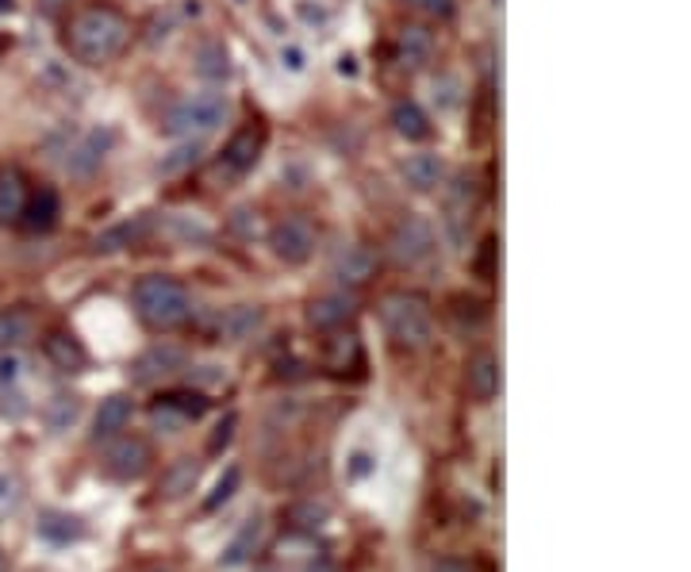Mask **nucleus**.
<instances>
[{
  "instance_id": "4be33fe9",
  "label": "nucleus",
  "mask_w": 691,
  "mask_h": 572,
  "mask_svg": "<svg viewBox=\"0 0 691 572\" xmlns=\"http://www.w3.org/2000/svg\"><path fill=\"white\" fill-rule=\"evenodd\" d=\"M323 361H327V369H331L334 377L361 373V369H365V353H361L358 335H339V338H331V342H327Z\"/></svg>"
},
{
  "instance_id": "393cba45",
  "label": "nucleus",
  "mask_w": 691,
  "mask_h": 572,
  "mask_svg": "<svg viewBox=\"0 0 691 572\" xmlns=\"http://www.w3.org/2000/svg\"><path fill=\"white\" fill-rule=\"evenodd\" d=\"M35 335V316L28 308H4L0 311V353L20 350Z\"/></svg>"
},
{
  "instance_id": "ea45409f",
  "label": "nucleus",
  "mask_w": 691,
  "mask_h": 572,
  "mask_svg": "<svg viewBox=\"0 0 691 572\" xmlns=\"http://www.w3.org/2000/svg\"><path fill=\"white\" fill-rule=\"evenodd\" d=\"M0 572H8V553L0 550Z\"/></svg>"
},
{
  "instance_id": "bb28decb",
  "label": "nucleus",
  "mask_w": 691,
  "mask_h": 572,
  "mask_svg": "<svg viewBox=\"0 0 691 572\" xmlns=\"http://www.w3.org/2000/svg\"><path fill=\"white\" fill-rule=\"evenodd\" d=\"M258 327H262V308L238 304V308H231L227 316L220 319V338L223 342H243V338H251Z\"/></svg>"
},
{
  "instance_id": "f3484780",
  "label": "nucleus",
  "mask_w": 691,
  "mask_h": 572,
  "mask_svg": "<svg viewBox=\"0 0 691 572\" xmlns=\"http://www.w3.org/2000/svg\"><path fill=\"white\" fill-rule=\"evenodd\" d=\"M28 177L15 166H0V223L15 227L23 220V208H28Z\"/></svg>"
},
{
  "instance_id": "20e7f679",
  "label": "nucleus",
  "mask_w": 691,
  "mask_h": 572,
  "mask_svg": "<svg viewBox=\"0 0 691 572\" xmlns=\"http://www.w3.org/2000/svg\"><path fill=\"white\" fill-rule=\"evenodd\" d=\"M223 119H227V96L220 93H196V96H184V100H177L170 112H166L162 119V131L170 135V139H189V142H200L208 139L212 131H220Z\"/></svg>"
},
{
  "instance_id": "39448f33",
  "label": "nucleus",
  "mask_w": 691,
  "mask_h": 572,
  "mask_svg": "<svg viewBox=\"0 0 691 572\" xmlns=\"http://www.w3.org/2000/svg\"><path fill=\"white\" fill-rule=\"evenodd\" d=\"M150 465H155V446H150L147 438H139V434H119V438H111V446L104 449V477L119 480V485H135V480H142L150 473Z\"/></svg>"
},
{
  "instance_id": "f704fd0d",
  "label": "nucleus",
  "mask_w": 691,
  "mask_h": 572,
  "mask_svg": "<svg viewBox=\"0 0 691 572\" xmlns=\"http://www.w3.org/2000/svg\"><path fill=\"white\" fill-rule=\"evenodd\" d=\"M235 426H238V415H223V423L215 426V434L208 438V454H223V449L231 446V438H235Z\"/></svg>"
},
{
  "instance_id": "5701e85b",
  "label": "nucleus",
  "mask_w": 691,
  "mask_h": 572,
  "mask_svg": "<svg viewBox=\"0 0 691 572\" xmlns=\"http://www.w3.org/2000/svg\"><path fill=\"white\" fill-rule=\"evenodd\" d=\"M200 480V462L196 457H177L162 469V480H158V496L162 499H181L184 491H192Z\"/></svg>"
},
{
  "instance_id": "1a4fd4ad",
  "label": "nucleus",
  "mask_w": 691,
  "mask_h": 572,
  "mask_svg": "<svg viewBox=\"0 0 691 572\" xmlns=\"http://www.w3.org/2000/svg\"><path fill=\"white\" fill-rule=\"evenodd\" d=\"M184 366H189V353H184L181 346L155 342V346H147V350H142L139 358L131 361V377L139 384H150V381H162V377L181 373Z\"/></svg>"
},
{
  "instance_id": "ddd939ff",
  "label": "nucleus",
  "mask_w": 691,
  "mask_h": 572,
  "mask_svg": "<svg viewBox=\"0 0 691 572\" xmlns=\"http://www.w3.org/2000/svg\"><path fill=\"white\" fill-rule=\"evenodd\" d=\"M472 212H477V189H472L469 177H457L454 189L446 197V231L454 243H465V231L472 223Z\"/></svg>"
},
{
  "instance_id": "aec40b11",
  "label": "nucleus",
  "mask_w": 691,
  "mask_h": 572,
  "mask_svg": "<svg viewBox=\"0 0 691 572\" xmlns=\"http://www.w3.org/2000/svg\"><path fill=\"white\" fill-rule=\"evenodd\" d=\"M62 215V200L54 189H39L28 197V208H23V227L35 231V235H46V231H54V223H59Z\"/></svg>"
},
{
  "instance_id": "412c9836",
  "label": "nucleus",
  "mask_w": 691,
  "mask_h": 572,
  "mask_svg": "<svg viewBox=\"0 0 691 572\" xmlns=\"http://www.w3.org/2000/svg\"><path fill=\"white\" fill-rule=\"evenodd\" d=\"M35 530H39V538H46V542H54V545H70L85 538V522L70 511H43Z\"/></svg>"
},
{
  "instance_id": "7c9ffc66",
  "label": "nucleus",
  "mask_w": 691,
  "mask_h": 572,
  "mask_svg": "<svg viewBox=\"0 0 691 572\" xmlns=\"http://www.w3.org/2000/svg\"><path fill=\"white\" fill-rule=\"evenodd\" d=\"M196 155H200V142H189V139H184L170 158H162V162H158V173H162V177L181 173V169H189L192 162H196Z\"/></svg>"
},
{
  "instance_id": "2f4dec72",
  "label": "nucleus",
  "mask_w": 691,
  "mask_h": 572,
  "mask_svg": "<svg viewBox=\"0 0 691 572\" xmlns=\"http://www.w3.org/2000/svg\"><path fill=\"white\" fill-rule=\"evenodd\" d=\"M142 227H147V223H124V227H116V231H108V235H100L96 239V250H100V254H108V250H119V246H131L135 239L142 235Z\"/></svg>"
},
{
  "instance_id": "7ed1b4c3",
  "label": "nucleus",
  "mask_w": 691,
  "mask_h": 572,
  "mask_svg": "<svg viewBox=\"0 0 691 572\" xmlns=\"http://www.w3.org/2000/svg\"><path fill=\"white\" fill-rule=\"evenodd\" d=\"M376 311H381V327H384V335L392 338L396 350L423 353L434 342V311H430L427 296L396 288V293L381 296Z\"/></svg>"
},
{
  "instance_id": "c9c22d12",
  "label": "nucleus",
  "mask_w": 691,
  "mask_h": 572,
  "mask_svg": "<svg viewBox=\"0 0 691 572\" xmlns=\"http://www.w3.org/2000/svg\"><path fill=\"white\" fill-rule=\"evenodd\" d=\"M407 4H412L419 15H427V20H449L457 8L454 0H407Z\"/></svg>"
},
{
  "instance_id": "f257e3e1",
  "label": "nucleus",
  "mask_w": 691,
  "mask_h": 572,
  "mask_svg": "<svg viewBox=\"0 0 691 572\" xmlns=\"http://www.w3.org/2000/svg\"><path fill=\"white\" fill-rule=\"evenodd\" d=\"M131 43V20L111 4H85L66 23V51L82 66H108Z\"/></svg>"
},
{
  "instance_id": "cd10ccee",
  "label": "nucleus",
  "mask_w": 691,
  "mask_h": 572,
  "mask_svg": "<svg viewBox=\"0 0 691 572\" xmlns=\"http://www.w3.org/2000/svg\"><path fill=\"white\" fill-rule=\"evenodd\" d=\"M196 74L208 77V82H227V77H231V59H227V51H223V43H200Z\"/></svg>"
},
{
  "instance_id": "dca6fc26",
  "label": "nucleus",
  "mask_w": 691,
  "mask_h": 572,
  "mask_svg": "<svg viewBox=\"0 0 691 572\" xmlns=\"http://www.w3.org/2000/svg\"><path fill=\"white\" fill-rule=\"evenodd\" d=\"M43 353H46V361L59 369V373H85V369H88V350L82 346V338L66 335V330H54V335H46Z\"/></svg>"
},
{
  "instance_id": "4468645a",
  "label": "nucleus",
  "mask_w": 691,
  "mask_h": 572,
  "mask_svg": "<svg viewBox=\"0 0 691 572\" xmlns=\"http://www.w3.org/2000/svg\"><path fill=\"white\" fill-rule=\"evenodd\" d=\"M434 54V31L427 23H404L396 35V62L404 70H423Z\"/></svg>"
},
{
  "instance_id": "f03ea898",
  "label": "nucleus",
  "mask_w": 691,
  "mask_h": 572,
  "mask_svg": "<svg viewBox=\"0 0 691 572\" xmlns=\"http://www.w3.org/2000/svg\"><path fill=\"white\" fill-rule=\"evenodd\" d=\"M131 308L139 316V324L147 330H177L189 324L192 316V296L189 288L177 277H162V273H150V277H139L131 288Z\"/></svg>"
},
{
  "instance_id": "f8f14e48",
  "label": "nucleus",
  "mask_w": 691,
  "mask_h": 572,
  "mask_svg": "<svg viewBox=\"0 0 691 572\" xmlns=\"http://www.w3.org/2000/svg\"><path fill=\"white\" fill-rule=\"evenodd\" d=\"M131 419H135V400L131 396L116 392V396L100 400V407H96V415H93V442L119 438V434L131 426Z\"/></svg>"
},
{
  "instance_id": "c85d7f7f",
  "label": "nucleus",
  "mask_w": 691,
  "mask_h": 572,
  "mask_svg": "<svg viewBox=\"0 0 691 572\" xmlns=\"http://www.w3.org/2000/svg\"><path fill=\"white\" fill-rule=\"evenodd\" d=\"M238 485H243V469H238V465H231V469L223 473L220 480H215L212 496L204 499V515H212V511H220L223 504H231V496L238 491Z\"/></svg>"
},
{
  "instance_id": "4c0bfd02",
  "label": "nucleus",
  "mask_w": 691,
  "mask_h": 572,
  "mask_svg": "<svg viewBox=\"0 0 691 572\" xmlns=\"http://www.w3.org/2000/svg\"><path fill=\"white\" fill-rule=\"evenodd\" d=\"M35 4H39V8H43V12H46V15H59V12H62V8H66V4H70V0H35Z\"/></svg>"
},
{
  "instance_id": "6e6552de",
  "label": "nucleus",
  "mask_w": 691,
  "mask_h": 572,
  "mask_svg": "<svg viewBox=\"0 0 691 572\" xmlns=\"http://www.w3.org/2000/svg\"><path fill=\"white\" fill-rule=\"evenodd\" d=\"M262 150H265V127L262 124H246L243 131L231 135V142L223 147L220 169L227 177H246L254 166L262 162Z\"/></svg>"
},
{
  "instance_id": "72a5a7b5",
  "label": "nucleus",
  "mask_w": 691,
  "mask_h": 572,
  "mask_svg": "<svg viewBox=\"0 0 691 572\" xmlns=\"http://www.w3.org/2000/svg\"><path fill=\"white\" fill-rule=\"evenodd\" d=\"M496 254H500V246H496V239H485V246H480V254L472 257V269H477L480 280H496Z\"/></svg>"
},
{
  "instance_id": "423d86ee",
  "label": "nucleus",
  "mask_w": 691,
  "mask_h": 572,
  "mask_svg": "<svg viewBox=\"0 0 691 572\" xmlns=\"http://www.w3.org/2000/svg\"><path fill=\"white\" fill-rule=\"evenodd\" d=\"M438 250V235L423 215H404L389 235V257L400 269H419Z\"/></svg>"
},
{
  "instance_id": "2eb2a0df",
  "label": "nucleus",
  "mask_w": 691,
  "mask_h": 572,
  "mask_svg": "<svg viewBox=\"0 0 691 572\" xmlns=\"http://www.w3.org/2000/svg\"><path fill=\"white\" fill-rule=\"evenodd\" d=\"M108 147H111V131H85L82 139L70 147L66 169L74 177H93L96 169H100L104 155H108Z\"/></svg>"
},
{
  "instance_id": "79ce46f5",
  "label": "nucleus",
  "mask_w": 691,
  "mask_h": 572,
  "mask_svg": "<svg viewBox=\"0 0 691 572\" xmlns=\"http://www.w3.org/2000/svg\"><path fill=\"white\" fill-rule=\"evenodd\" d=\"M158 572H170V569H158Z\"/></svg>"
},
{
  "instance_id": "a19ab883",
  "label": "nucleus",
  "mask_w": 691,
  "mask_h": 572,
  "mask_svg": "<svg viewBox=\"0 0 691 572\" xmlns=\"http://www.w3.org/2000/svg\"><path fill=\"white\" fill-rule=\"evenodd\" d=\"M4 4H8V0H0V8H4Z\"/></svg>"
},
{
  "instance_id": "b1692460",
  "label": "nucleus",
  "mask_w": 691,
  "mask_h": 572,
  "mask_svg": "<svg viewBox=\"0 0 691 572\" xmlns=\"http://www.w3.org/2000/svg\"><path fill=\"white\" fill-rule=\"evenodd\" d=\"M400 173H404V181L415 192H434L442 184V177H446V166H442L438 155H412Z\"/></svg>"
},
{
  "instance_id": "a211bd4d",
  "label": "nucleus",
  "mask_w": 691,
  "mask_h": 572,
  "mask_svg": "<svg viewBox=\"0 0 691 572\" xmlns=\"http://www.w3.org/2000/svg\"><path fill=\"white\" fill-rule=\"evenodd\" d=\"M353 311H358L353 296L327 293V296H316V300L308 304V324L316 327V330H339V327L350 324Z\"/></svg>"
},
{
  "instance_id": "e433bc0d",
  "label": "nucleus",
  "mask_w": 691,
  "mask_h": 572,
  "mask_svg": "<svg viewBox=\"0 0 691 572\" xmlns=\"http://www.w3.org/2000/svg\"><path fill=\"white\" fill-rule=\"evenodd\" d=\"M15 504H20V485H15V477L0 473V519H8L15 511Z\"/></svg>"
},
{
  "instance_id": "9d476101",
  "label": "nucleus",
  "mask_w": 691,
  "mask_h": 572,
  "mask_svg": "<svg viewBox=\"0 0 691 572\" xmlns=\"http://www.w3.org/2000/svg\"><path fill=\"white\" fill-rule=\"evenodd\" d=\"M334 277L342 280V285L358 288V285H369V280L376 277V269H381V257L373 254L369 246L353 243V246H342L339 254H334Z\"/></svg>"
},
{
  "instance_id": "c756f323",
  "label": "nucleus",
  "mask_w": 691,
  "mask_h": 572,
  "mask_svg": "<svg viewBox=\"0 0 691 572\" xmlns=\"http://www.w3.org/2000/svg\"><path fill=\"white\" fill-rule=\"evenodd\" d=\"M77 396H66V392H59V396L46 404V423H51V431H62L66 423H74L77 419Z\"/></svg>"
},
{
  "instance_id": "473e14b6",
  "label": "nucleus",
  "mask_w": 691,
  "mask_h": 572,
  "mask_svg": "<svg viewBox=\"0 0 691 572\" xmlns=\"http://www.w3.org/2000/svg\"><path fill=\"white\" fill-rule=\"evenodd\" d=\"M23 369H28V361H23L20 350L0 353V389H15L23 381Z\"/></svg>"
},
{
  "instance_id": "6ab92c4d",
  "label": "nucleus",
  "mask_w": 691,
  "mask_h": 572,
  "mask_svg": "<svg viewBox=\"0 0 691 572\" xmlns=\"http://www.w3.org/2000/svg\"><path fill=\"white\" fill-rule=\"evenodd\" d=\"M155 419L162 423V419H173V426L177 423H189V419H200L208 411V400L200 396V392H184V389H177V392H162V396L155 400Z\"/></svg>"
},
{
  "instance_id": "0eeeda50",
  "label": "nucleus",
  "mask_w": 691,
  "mask_h": 572,
  "mask_svg": "<svg viewBox=\"0 0 691 572\" xmlns=\"http://www.w3.org/2000/svg\"><path fill=\"white\" fill-rule=\"evenodd\" d=\"M319 231L308 215H285L269 227V246L277 254V262L285 265H304L311 254H316Z\"/></svg>"
},
{
  "instance_id": "a878e982",
  "label": "nucleus",
  "mask_w": 691,
  "mask_h": 572,
  "mask_svg": "<svg viewBox=\"0 0 691 572\" xmlns=\"http://www.w3.org/2000/svg\"><path fill=\"white\" fill-rule=\"evenodd\" d=\"M392 127H396V135L400 139H407V142L430 139V119L415 100H400L396 108H392Z\"/></svg>"
},
{
  "instance_id": "9b49d317",
  "label": "nucleus",
  "mask_w": 691,
  "mask_h": 572,
  "mask_svg": "<svg viewBox=\"0 0 691 572\" xmlns=\"http://www.w3.org/2000/svg\"><path fill=\"white\" fill-rule=\"evenodd\" d=\"M465 392H469V400H477V404H488V400H496V392H500V361L488 350L472 353V358L465 361Z\"/></svg>"
},
{
  "instance_id": "58836bf2",
  "label": "nucleus",
  "mask_w": 691,
  "mask_h": 572,
  "mask_svg": "<svg viewBox=\"0 0 691 572\" xmlns=\"http://www.w3.org/2000/svg\"><path fill=\"white\" fill-rule=\"evenodd\" d=\"M304 572H334V569L327 565V561H308V565H304Z\"/></svg>"
}]
</instances>
